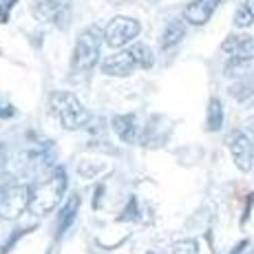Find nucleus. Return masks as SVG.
<instances>
[{"instance_id":"obj_9","label":"nucleus","mask_w":254,"mask_h":254,"mask_svg":"<svg viewBox=\"0 0 254 254\" xmlns=\"http://www.w3.org/2000/svg\"><path fill=\"white\" fill-rule=\"evenodd\" d=\"M221 2L223 0H192L184 9V20L192 24V27H201L212 18V13L217 11V7Z\"/></svg>"},{"instance_id":"obj_8","label":"nucleus","mask_w":254,"mask_h":254,"mask_svg":"<svg viewBox=\"0 0 254 254\" xmlns=\"http://www.w3.org/2000/svg\"><path fill=\"white\" fill-rule=\"evenodd\" d=\"M228 146H230L232 159L237 164L239 170L243 173H252V141L248 135L243 133H232V137L228 139Z\"/></svg>"},{"instance_id":"obj_15","label":"nucleus","mask_w":254,"mask_h":254,"mask_svg":"<svg viewBox=\"0 0 254 254\" xmlns=\"http://www.w3.org/2000/svg\"><path fill=\"white\" fill-rule=\"evenodd\" d=\"M173 254H199V243L194 241V239L177 241L173 246Z\"/></svg>"},{"instance_id":"obj_20","label":"nucleus","mask_w":254,"mask_h":254,"mask_svg":"<svg viewBox=\"0 0 254 254\" xmlns=\"http://www.w3.org/2000/svg\"><path fill=\"white\" fill-rule=\"evenodd\" d=\"M148 254H153V252H148Z\"/></svg>"},{"instance_id":"obj_11","label":"nucleus","mask_w":254,"mask_h":254,"mask_svg":"<svg viewBox=\"0 0 254 254\" xmlns=\"http://www.w3.org/2000/svg\"><path fill=\"white\" fill-rule=\"evenodd\" d=\"M113 128L117 130L122 141L126 144H133L137 141V124H135V117L133 115H120L113 120Z\"/></svg>"},{"instance_id":"obj_1","label":"nucleus","mask_w":254,"mask_h":254,"mask_svg":"<svg viewBox=\"0 0 254 254\" xmlns=\"http://www.w3.org/2000/svg\"><path fill=\"white\" fill-rule=\"evenodd\" d=\"M155 62L153 53L146 45H133L126 51H120L115 56L106 58L104 64H102V71L106 75H115V77H126L130 73L137 71V66H144V69H150Z\"/></svg>"},{"instance_id":"obj_17","label":"nucleus","mask_w":254,"mask_h":254,"mask_svg":"<svg viewBox=\"0 0 254 254\" xmlns=\"http://www.w3.org/2000/svg\"><path fill=\"white\" fill-rule=\"evenodd\" d=\"M135 217H137V201H135V197H130L126 212L120 214V221H126V219H135Z\"/></svg>"},{"instance_id":"obj_6","label":"nucleus","mask_w":254,"mask_h":254,"mask_svg":"<svg viewBox=\"0 0 254 254\" xmlns=\"http://www.w3.org/2000/svg\"><path fill=\"white\" fill-rule=\"evenodd\" d=\"M29 199H31V190L24 186L2 188L0 190V219H4V221L18 219L29 208Z\"/></svg>"},{"instance_id":"obj_14","label":"nucleus","mask_w":254,"mask_h":254,"mask_svg":"<svg viewBox=\"0 0 254 254\" xmlns=\"http://www.w3.org/2000/svg\"><path fill=\"white\" fill-rule=\"evenodd\" d=\"M206 126H208V130H212V133L221 130V126H223V104L219 100H210Z\"/></svg>"},{"instance_id":"obj_16","label":"nucleus","mask_w":254,"mask_h":254,"mask_svg":"<svg viewBox=\"0 0 254 254\" xmlns=\"http://www.w3.org/2000/svg\"><path fill=\"white\" fill-rule=\"evenodd\" d=\"M234 22H237L239 27H252V0H246V7L239 9Z\"/></svg>"},{"instance_id":"obj_10","label":"nucleus","mask_w":254,"mask_h":254,"mask_svg":"<svg viewBox=\"0 0 254 254\" xmlns=\"http://www.w3.org/2000/svg\"><path fill=\"white\" fill-rule=\"evenodd\" d=\"M77 206H80V197H77V194H71L69 201L62 206L60 217H58V234H64V232L73 226V223H75Z\"/></svg>"},{"instance_id":"obj_19","label":"nucleus","mask_w":254,"mask_h":254,"mask_svg":"<svg viewBox=\"0 0 254 254\" xmlns=\"http://www.w3.org/2000/svg\"><path fill=\"white\" fill-rule=\"evenodd\" d=\"M246 248H248V241H241L239 246H234V248H232V252H230V254H241L243 250H246Z\"/></svg>"},{"instance_id":"obj_18","label":"nucleus","mask_w":254,"mask_h":254,"mask_svg":"<svg viewBox=\"0 0 254 254\" xmlns=\"http://www.w3.org/2000/svg\"><path fill=\"white\" fill-rule=\"evenodd\" d=\"M250 206H252V197H248V203H246V210H243L241 223H246V221H248V217H250Z\"/></svg>"},{"instance_id":"obj_3","label":"nucleus","mask_w":254,"mask_h":254,"mask_svg":"<svg viewBox=\"0 0 254 254\" xmlns=\"http://www.w3.org/2000/svg\"><path fill=\"white\" fill-rule=\"evenodd\" d=\"M64 186H66V175L64 170H58L49 182L38 190H31V199H29V208L33 214L42 217V214H49L58 208L62 194H64Z\"/></svg>"},{"instance_id":"obj_2","label":"nucleus","mask_w":254,"mask_h":254,"mask_svg":"<svg viewBox=\"0 0 254 254\" xmlns=\"http://www.w3.org/2000/svg\"><path fill=\"white\" fill-rule=\"evenodd\" d=\"M49 109H51V113L58 117V122L69 130L82 128V126L89 122V111L77 102V97L73 95V93H66V91L51 93Z\"/></svg>"},{"instance_id":"obj_13","label":"nucleus","mask_w":254,"mask_h":254,"mask_svg":"<svg viewBox=\"0 0 254 254\" xmlns=\"http://www.w3.org/2000/svg\"><path fill=\"white\" fill-rule=\"evenodd\" d=\"M184 36H186V27H184V22H179V20L170 22L168 27H166V31L162 33L159 47H162L164 51H168V49H173L175 45H179V42L184 40Z\"/></svg>"},{"instance_id":"obj_12","label":"nucleus","mask_w":254,"mask_h":254,"mask_svg":"<svg viewBox=\"0 0 254 254\" xmlns=\"http://www.w3.org/2000/svg\"><path fill=\"white\" fill-rule=\"evenodd\" d=\"M223 51L226 53H234V56L239 58H246V60H250L252 56V38L250 36H232L228 38L226 42H223Z\"/></svg>"},{"instance_id":"obj_7","label":"nucleus","mask_w":254,"mask_h":254,"mask_svg":"<svg viewBox=\"0 0 254 254\" xmlns=\"http://www.w3.org/2000/svg\"><path fill=\"white\" fill-rule=\"evenodd\" d=\"M69 9H71L69 0H38V2L31 7V11L38 20L64 29L66 24H69V18H71Z\"/></svg>"},{"instance_id":"obj_5","label":"nucleus","mask_w":254,"mask_h":254,"mask_svg":"<svg viewBox=\"0 0 254 254\" xmlns=\"http://www.w3.org/2000/svg\"><path fill=\"white\" fill-rule=\"evenodd\" d=\"M139 22L126 16H115L104 29V42L113 49H122L139 36Z\"/></svg>"},{"instance_id":"obj_4","label":"nucleus","mask_w":254,"mask_h":254,"mask_svg":"<svg viewBox=\"0 0 254 254\" xmlns=\"http://www.w3.org/2000/svg\"><path fill=\"white\" fill-rule=\"evenodd\" d=\"M100 42H102V31L97 27H89L80 33L73 49V69L75 71H89L97 64L100 58Z\"/></svg>"}]
</instances>
